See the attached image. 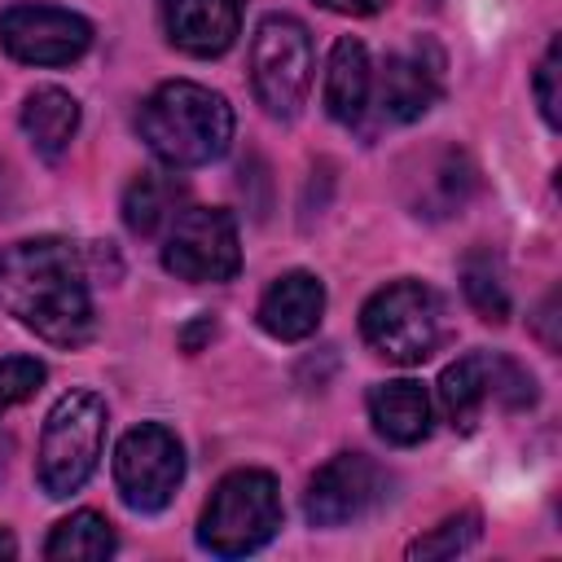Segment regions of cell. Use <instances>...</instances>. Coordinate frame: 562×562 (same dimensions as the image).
<instances>
[{"instance_id": "obj_23", "label": "cell", "mask_w": 562, "mask_h": 562, "mask_svg": "<svg viewBox=\"0 0 562 562\" xmlns=\"http://www.w3.org/2000/svg\"><path fill=\"white\" fill-rule=\"evenodd\" d=\"M44 378H48V369L35 356H4L0 360V413L31 400L44 386Z\"/></svg>"}, {"instance_id": "obj_9", "label": "cell", "mask_w": 562, "mask_h": 562, "mask_svg": "<svg viewBox=\"0 0 562 562\" xmlns=\"http://www.w3.org/2000/svg\"><path fill=\"white\" fill-rule=\"evenodd\" d=\"M162 268L180 281L206 285V281H228L241 268V246H237V224L220 206H184L167 224L162 237Z\"/></svg>"}, {"instance_id": "obj_8", "label": "cell", "mask_w": 562, "mask_h": 562, "mask_svg": "<svg viewBox=\"0 0 562 562\" xmlns=\"http://www.w3.org/2000/svg\"><path fill=\"white\" fill-rule=\"evenodd\" d=\"M184 483V448L162 422L132 426L114 448V487L127 509L158 514Z\"/></svg>"}, {"instance_id": "obj_2", "label": "cell", "mask_w": 562, "mask_h": 562, "mask_svg": "<svg viewBox=\"0 0 562 562\" xmlns=\"http://www.w3.org/2000/svg\"><path fill=\"white\" fill-rule=\"evenodd\" d=\"M136 127L154 158L171 171L206 167L224 158L233 140V105L193 79H167L145 97Z\"/></svg>"}, {"instance_id": "obj_27", "label": "cell", "mask_w": 562, "mask_h": 562, "mask_svg": "<svg viewBox=\"0 0 562 562\" xmlns=\"http://www.w3.org/2000/svg\"><path fill=\"white\" fill-rule=\"evenodd\" d=\"M553 312H558V294H549V299H544V303H540V316H536V334H540V342H544V347H549V351H558V334H553V329H549V325H553V321H558V316H553Z\"/></svg>"}, {"instance_id": "obj_28", "label": "cell", "mask_w": 562, "mask_h": 562, "mask_svg": "<svg viewBox=\"0 0 562 562\" xmlns=\"http://www.w3.org/2000/svg\"><path fill=\"white\" fill-rule=\"evenodd\" d=\"M0 558H18V540L4 527H0Z\"/></svg>"}, {"instance_id": "obj_10", "label": "cell", "mask_w": 562, "mask_h": 562, "mask_svg": "<svg viewBox=\"0 0 562 562\" xmlns=\"http://www.w3.org/2000/svg\"><path fill=\"white\" fill-rule=\"evenodd\" d=\"M0 44L26 66H70L92 44V22L57 4H9L0 13Z\"/></svg>"}, {"instance_id": "obj_19", "label": "cell", "mask_w": 562, "mask_h": 562, "mask_svg": "<svg viewBox=\"0 0 562 562\" xmlns=\"http://www.w3.org/2000/svg\"><path fill=\"white\" fill-rule=\"evenodd\" d=\"M114 549H119V536H114L110 518L97 509H75L44 540L48 562H105Z\"/></svg>"}, {"instance_id": "obj_6", "label": "cell", "mask_w": 562, "mask_h": 562, "mask_svg": "<svg viewBox=\"0 0 562 562\" xmlns=\"http://www.w3.org/2000/svg\"><path fill=\"white\" fill-rule=\"evenodd\" d=\"M312 35L290 13H268L250 40V83L272 119H294L312 92Z\"/></svg>"}, {"instance_id": "obj_22", "label": "cell", "mask_w": 562, "mask_h": 562, "mask_svg": "<svg viewBox=\"0 0 562 562\" xmlns=\"http://www.w3.org/2000/svg\"><path fill=\"white\" fill-rule=\"evenodd\" d=\"M479 536H483L479 509H461V514L443 518L439 527H430L426 536H417L404 553H408V558H457V553H465Z\"/></svg>"}, {"instance_id": "obj_3", "label": "cell", "mask_w": 562, "mask_h": 562, "mask_svg": "<svg viewBox=\"0 0 562 562\" xmlns=\"http://www.w3.org/2000/svg\"><path fill=\"white\" fill-rule=\"evenodd\" d=\"M281 531V492L268 470H233L198 518V544L215 558H246Z\"/></svg>"}, {"instance_id": "obj_13", "label": "cell", "mask_w": 562, "mask_h": 562, "mask_svg": "<svg viewBox=\"0 0 562 562\" xmlns=\"http://www.w3.org/2000/svg\"><path fill=\"white\" fill-rule=\"evenodd\" d=\"M162 31L189 57H220L241 31V0H162Z\"/></svg>"}, {"instance_id": "obj_15", "label": "cell", "mask_w": 562, "mask_h": 562, "mask_svg": "<svg viewBox=\"0 0 562 562\" xmlns=\"http://www.w3.org/2000/svg\"><path fill=\"white\" fill-rule=\"evenodd\" d=\"M439 101V70L417 53H391L378 75V114L386 123H417Z\"/></svg>"}, {"instance_id": "obj_7", "label": "cell", "mask_w": 562, "mask_h": 562, "mask_svg": "<svg viewBox=\"0 0 562 562\" xmlns=\"http://www.w3.org/2000/svg\"><path fill=\"white\" fill-rule=\"evenodd\" d=\"M487 404H501L509 413L536 404V378L496 351H465L439 373V408L452 430L470 435Z\"/></svg>"}, {"instance_id": "obj_5", "label": "cell", "mask_w": 562, "mask_h": 562, "mask_svg": "<svg viewBox=\"0 0 562 562\" xmlns=\"http://www.w3.org/2000/svg\"><path fill=\"white\" fill-rule=\"evenodd\" d=\"M105 400L97 391H66L44 422L40 435V487L61 501L70 492H79L97 461H101V443H105Z\"/></svg>"}, {"instance_id": "obj_11", "label": "cell", "mask_w": 562, "mask_h": 562, "mask_svg": "<svg viewBox=\"0 0 562 562\" xmlns=\"http://www.w3.org/2000/svg\"><path fill=\"white\" fill-rule=\"evenodd\" d=\"M386 492V474L364 452H338L329 457L303 492V514L312 527H347L360 522Z\"/></svg>"}, {"instance_id": "obj_4", "label": "cell", "mask_w": 562, "mask_h": 562, "mask_svg": "<svg viewBox=\"0 0 562 562\" xmlns=\"http://www.w3.org/2000/svg\"><path fill=\"white\" fill-rule=\"evenodd\" d=\"M360 334L378 356L395 364H422L443 338V299L426 281L400 277L364 299Z\"/></svg>"}, {"instance_id": "obj_18", "label": "cell", "mask_w": 562, "mask_h": 562, "mask_svg": "<svg viewBox=\"0 0 562 562\" xmlns=\"http://www.w3.org/2000/svg\"><path fill=\"white\" fill-rule=\"evenodd\" d=\"M22 132H26V140L35 145L40 158L57 162L66 154V145L75 140V132H79V101L66 88H53V83L26 92V101H22Z\"/></svg>"}, {"instance_id": "obj_16", "label": "cell", "mask_w": 562, "mask_h": 562, "mask_svg": "<svg viewBox=\"0 0 562 562\" xmlns=\"http://www.w3.org/2000/svg\"><path fill=\"white\" fill-rule=\"evenodd\" d=\"M369 422L395 448L422 443L430 435V395H426V386L413 382V378L369 386Z\"/></svg>"}, {"instance_id": "obj_26", "label": "cell", "mask_w": 562, "mask_h": 562, "mask_svg": "<svg viewBox=\"0 0 562 562\" xmlns=\"http://www.w3.org/2000/svg\"><path fill=\"white\" fill-rule=\"evenodd\" d=\"M206 338H215V316H198L193 325L180 329V347H184V351H202Z\"/></svg>"}, {"instance_id": "obj_24", "label": "cell", "mask_w": 562, "mask_h": 562, "mask_svg": "<svg viewBox=\"0 0 562 562\" xmlns=\"http://www.w3.org/2000/svg\"><path fill=\"white\" fill-rule=\"evenodd\" d=\"M558 79H562V44L558 40H549V48H544V57H540V66H536V83H531V92H536V105H540V114H544V123L549 127H558L562 123V92H558Z\"/></svg>"}, {"instance_id": "obj_20", "label": "cell", "mask_w": 562, "mask_h": 562, "mask_svg": "<svg viewBox=\"0 0 562 562\" xmlns=\"http://www.w3.org/2000/svg\"><path fill=\"white\" fill-rule=\"evenodd\" d=\"M184 202V184L176 176H158V171H140L127 193H123V224L136 237H154L158 228H167L176 220V206Z\"/></svg>"}, {"instance_id": "obj_14", "label": "cell", "mask_w": 562, "mask_h": 562, "mask_svg": "<svg viewBox=\"0 0 562 562\" xmlns=\"http://www.w3.org/2000/svg\"><path fill=\"white\" fill-rule=\"evenodd\" d=\"M321 316H325V285L307 268L281 272L263 290V299H259V325H263V334H272L281 342L312 338L316 325H321Z\"/></svg>"}, {"instance_id": "obj_21", "label": "cell", "mask_w": 562, "mask_h": 562, "mask_svg": "<svg viewBox=\"0 0 562 562\" xmlns=\"http://www.w3.org/2000/svg\"><path fill=\"white\" fill-rule=\"evenodd\" d=\"M461 290L465 303L479 312V321L487 325H505L509 321V281H505V263L492 246H474L461 259Z\"/></svg>"}, {"instance_id": "obj_1", "label": "cell", "mask_w": 562, "mask_h": 562, "mask_svg": "<svg viewBox=\"0 0 562 562\" xmlns=\"http://www.w3.org/2000/svg\"><path fill=\"white\" fill-rule=\"evenodd\" d=\"M0 307L53 347H83L97 329L83 259L53 233L0 250Z\"/></svg>"}, {"instance_id": "obj_12", "label": "cell", "mask_w": 562, "mask_h": 562, "mask_svg": "<svg viewBox=\"0 0 562 562\" xmlns=\"http://www.w3.org/2000/svg\"><path fill=\"white\" fill-rule=\"evenodd\" d=\"M474 189H479V167L461 145H435L413 158V171H404L408 206L422 220L461 215Z\"/></svg>"}, {"instance_id": "obj_25", "label": "cell", "mask_w": 562, "mask_h": 562, "mask_svg": "<svg viewBox=\"0 0 562 562\" xmlns=\"http://www.w3.org/2000/svg\"><path fill=\"white\" fill-rule=\"evenodd\" d=\"M321 9H329V13H347V18H373V13H382L391 0H316Z\"/></svg>"}, {"instance_id": "obj_17", "label": "cell", "mask_w": 562, "mask_h": 562, "mask_svg": "<svg viewBox=\"0 0 562 562\" xmlns=\"http://www.w3.org/2000/svg\"><path fill=\"white\" fill-rule=\"evenodd\" d=\"M373 97V66H369V48L356 35L334 40L329 48V66H325V110L338 123H360L364 105Z\"/></svg>"}]
</instances>
